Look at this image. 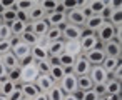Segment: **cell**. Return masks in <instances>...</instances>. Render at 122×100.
I'll return each mask as SVG.
<instances>
[{"instance_id": "cell-36", "label": "cell", "mask_w": 122, "mask_h": 100, "mask_svg": "<svg viewBox=\"0 0 122 100\" xmlns=\"http://www.w3.org/2000/svg\"><path fill=\"white\" fill-rule=\"evenodd\" d=\"M7 80L14 82V83H20V68H14L7 72Z\"/></svg>"}, {"instance_id": "cell-39", "label": "cell", "mask_w": 122, "mask_h": 100, "mask_svg": "<svg viewBox=\"0 0 122 100\" xmlns=\"http://www.w3.org/2000/svg\"><path fill=\"white\" fill-rule=\"evenodd\" d=\"M0 5H2V9H4V10L14 9V5H15V0H0Z\"/></svg>"}, {"instance_id": "cell-35", "label": "cell", "mask_w": 122, "mask_h": 100, "mask_svg": "<svg viewBox=\"0 0 122 100\" xmlns=\"http://www.w3.org/2000/svg\"><path fill=\"white\" fill-rule=\"evenodd\" d=\"M35 67H37V70H39V75H49V72H50V63H49V60L35 62Z\"/></svg>"}, {"instance_id": "cell-40", "label": "cell", "mask_w": 122, "mask_h": 100, "mask_svg": "<svg viewBox=\"0 0 122 100\" xmlns=\"http://www.w3.org/2000/svg\"><path fill=\"white\" fill-rule=\"evenodd\" d=\"M7 98H9V100H24V95H22V92H20V90H14Z\"/></svg>"}, {"instance_id": "cell-46", "label": "cell", "mask_w": 122, "mask_h": 100, "mask_svg": "<svg viewBox=\"0 0 122 100\" xmlns=\"http://www.w3.org/2000/svg\"><path fill=\"white\" fill-rule=\"evenodd\" d=\"M47 60H49L50 67H57V65H60V62H59V57H49Z\"/></svg>"}, {"instance_id": "cell-42", "label": "cell", "mask_w": 122, "mask_h": 100, "mask_svg": "<svg viewBox=\"0 0 122 100\" xmlns=\"http://www.w3.org/2000/svg\"><path fill=\"white\" fill-rule=\"evenodd\" d=\"M110 77H112L114 80H119V82H120V80H122V65H119V67L114 70V73H112Z\"/></svg>"}, {"instance_id": "cell-2", "label": "cell", "mask_w": 122, "mask_h": 100, "mask_svg": "<svg viewBox=\"0 0 122 100\" xmlns=\"http://www.w3.org/2000/svg\"><path fill=\"white\" fill-rule=\"evenodd\" d=\"M114 33H115V29H114L109 22H104V24L97 29L95 37H97L99 43H100V45H104V43H107V42H110V40H112Z\"/></svg>"}, {"instance_id": "cell-12", "label": "cell", "mask_w": 122, "mask_h": 100, "mask_svg": "<svg viewBox=\"0 0 122 100\" xmlns=\"http://www.w3.org/2000/svg\"><path fill=\"white\" fill-rule=\"evenodd\" d=\"M34 83L37 85V88H39V92H40V93H47L54 85H57V83H55L49 75H39V77H37V80H35Z\"/></svg>"}, {"instance_id": "cell-28", "label": "cell", "mask_w": 122, "mask_h": 100, "mask_svg": "<svg viewBox=\"0 0 122 100\" xmlns=\"http://www.w3.org/2000/svg\"><path fill=\"white\" fill-rule=\"evenodd\" d=\"M44 38H45L47 42H57V40H62V29H59V27H50Z\"/></svg>"}, {"instance_id": "cell-32", "label": "cell", "mask_w": 122, "mask_h": 100, "mask_svg": "<svg viewBox=\"0 0 122 100\" xmlns=\"http://www.w3.org/2000/svg\"><path fill=\"white\" fill-rule=\"evenodd\" d=\"M0 20H2V24H7V25H10L14 20H17V10H15V9L4 10V14L0 15Z\"/></svg>"}, {"instance_id": "cell-22", "label": "cell", "mask_w": 122, "mask_h": 100, "mask_svg": "<svg viewBox=\"0 0 122 100\" xmlns=\"http://www.w3.org/2000/svg\"><path fill=\"white\" fill-rule=\"evenodd\" d=\"M37 4H39V0H20V2H17V0H15L14 9H15L17 12H27V14H29Z\"/></svg>"}, {"instance_id": "cell-29", "label": "cell", "mask_w": 122, "mask_h": 100, "mask_svg": "<svg viewBox=\"0 0 122 100\" xmlns=\"http://www.w3.org/2000/svg\"><path fill=\"white\" fill-rule=\"evenodd\" d=\"M19 38H20V40H22L24 43H27L29 47H34V45H39V42H40V38H39L37 35H34L32 32H29V30H27L25 33H22V35H20Z\"/></svg>"}, {"instance_id": "cell-18", "label": "cell", "mask_w": 122, "mask_h": 100, "mask_svg": "<svg viewBox=\"0 0 122 100\" xmlns=\"http://www.w3.org/2000/svg\"><path fill=\"white\" fill-rule=\"evenodd\" d=\"M0 62L4 63V67H5L7 70L20 68V67H19V60H17V57H15L12 52H9V53H4V55H2V58H0Z\"/></svg>"}, {"instance_id": "cell-1", "label": "cell", "mask_w": 122, "mask_h": 100, "mask_svg": "<svg viewBox=\"0 0 122 100\" xmlns=\"http://www.w3.org/2000/svg\"><path fill=\"white\" fill-rule=\"evenodd\" d=\"M79 43H80V50H82V53H87V52H90V50L100 47V43H99L95 33H90V32H85V30H84V33H82Z\"/></svg>"}, {"instance_id": "cell-50", "label": "cell", "mask_w": 122, "mask_h": 100, "mask_svg": "<svg viewBox=\"0 0 122 100\" xmlns=\"http://www.w3.org/2000/svg\"><path fill=\"white\" fill-rule=\"evenodd\" d=\"M64 100H77V98H75L72 93H69V95H65V97H64Z\"/></svg>"}, {"instance_id": "cell-8", "label": "cell", "mask_w": 122, "mask_h": 100, "mask_svg": "<svg viewBox=\"0 0 122 100\" xmlns=\"http://www.w3.org/2000/svg\"><path fill=\"white\" fill-rule=\"evenodd\" d=\"M45 22L49 24V27H59V29H64V27H65V24H67V20H65V14L57 12V10H55V12L47 14Z\"/></svg>"}, {"instance_id": "cell-31", "label": "cell", "mask_w": 122, "mask_h": 100, "mask_svg": "<svg viewBox=\"0 0 122 100\" xmlns=\"http://www.w3.org/2000/svg\"><path fill=\"white\" fill-rule=\"evenodd\" d=\"M14 90H15V83H14V82H10V80H7V78H4V80H2V83H0V95L9 97Z\"/></svg>"}, {"instance_id": "cell-13", "label": "cell", "mask_w": 122, "mask_h": 100, "mask_svg": "<svg viewBox=\"0 0 122 100\" xmlns=\"http://www.w3.org/2000/svg\"><path fill=\"white\" fill-rule=\"evenodd\" d=\"M100 47H102V50H104L105 57H117V58H120V53H122V45L114 43V42L110 40V42H107V43H104V45H100Z\"/></svg>"}, {"instance_id": "cell-38", "label": "cell", "mask_w": 122, "mask_h": 100, "mask_svg": "<svg viewBox=\"0 0 122 100\" xmlns=\"http://www.w3.org/2000/svg\"><path fill=\"white\" fill-rule=\"evenodd\" d=\"M92 92H94L99 98H100V97H104V95H107V93H105V85H104V83L94 85V87H92Z\"/></svg>"}, {"instance_id": "cell-23", "label": "cell", "mask_w": 122, "mask_h": 100, "mask_svg": "<svg viewBox=\"0 0 122 100\" xmlns=\"http://www.w3.org/2000/svg\"><path fill=\"white\" fill-rule=\"evenodd\" d=\"M9 27H10V30H12V35H14V37H20L22 33H25V32L29 30V24L20 22V20H14Z\"/></svg>"}, {"instance_id": "cell-47", "label": "cell", "mask_w": 122, "mask_h": 100, "mask_svg": "<svg viewBox=\"0 0 122 100\" xmlns=\"http://www.w3.org/2000/svg\"><path fill=\"white\" fill-rule=\"evenodd\" d=\"M72 95H74V97H75L77 100H82V97H84V92H82V90H75V92H74Z\"/></svg>"}, {"instance_id": "cell-55", "label": "cell", "mask_w": 122, "mask_h": 100, "mask_svg": "<svg viewBox=\"0 0 122 100\" xmlns=\"http://www.w3.org/2000/svg\"><path fill=\"white\" fill-rule=\"evenodd\" d=\"M0 22H2V20H0Z\"/></svg>"}, {"instance_id": "cell-5", "label": "cell", "mask_w": 122, "mask_h": 100, "mask_svg": "<svg viewBox=\"0 0 122 100\" xmlns=\"http://www.w3.org/2000/svg\"><path fill=\"white\" fill-rule=\"evenodd\" d=\"M57 85L62 88V92H64L65 95L74 93V92L77 90V77H75L74 73H65L64 78H62Z\"/></svg>"}, {"instance_id": "cell-19", "label": "cell", "mask_w": 122, "mask_h": 100, "mask_svg": "<svg viewBox=\"0 0 122 100\" xmlns=\"http://www.w3.org/2000/svg\"><path fill=\"white\" fill-rule=\"evenodd\" d=\"M64 53H69V55H72V57H75V58H77L79 55H82L79 40H75V42H64Z\"/></svg>"}, {"instance_id": "cell-49", "label": "cell", "mask_w": 122, "mask_h": 100, "mask_svg": "<svg viewBox=\"0 0 122 100\" xmlns=\"http://www.w3.org/2000/svg\"><path fill=\"white\" fill-rule=\"evenodd\" d=\"M34 100H47V95H45V93H39Z\"/></svg>"}, {"instance_id": "cell-15", "label": "cell", "mask_w": 122, "mask_h": 100, "mask_svg": "<svg viewBox=\"0 0 122 100\" xmlns=\"http://www.w3.org/2000/svg\"><path fill=\"white\" fill-rule=\"evenodd\" d=\"M20 92H22V95H24V98H25V100H34V98L40 93L35 83H22Z\"/></svg>"}, {"instance_id": "cell-26", "label": "cell", "mask_w": 122, "mask_h": 100, "mask_svg": "<svg viewBox=\"0 0 122 100\" xmlns=\"http://www.w3.org/2000/svg\"><path fill=\"white\" fill-rule=\"evenodd\" d=\"M92 87H94V82L90 80V77H89V75L77 77V90L87 92V90H92Z\"/></svg>"}, {"instance_id": "cell-21", "label": "cell", "mask_w": 122, "mask_h": 100, "mask_svg": "<svg viewBox=\"0 0 122 100\" xmlns=\"http://www.w3.org/2000/svg\"><path fill=\"white\" fill-rule=\"evenodd\" d=\"M47 53H49V57H60L64 53V40L50 42L47 47Z\"/></svg>"}, {"instance_id": "cell-10", "label": "cell", "mask_w": 122, "mask_h": 100, "mask_svg": "<svg viewBox=\"0 0 122 100\" xmlns=\"http://www.w3.org/2000/svg\"><path fill=\"white\" fill-rule=\"evenodd\" d=\"M89 77H90V80L94 82V85H99V83H105V82H107L109 73H107L100 65H95V67H92V68H90Z\"/></svg>"}, {"instance_id": "cell-7", "label": "cell", "mask_w": 122, "mask_h": 100, "mask_svg": "<svg viewBox=\"0 0 122 100\" xmlns=\"http://www.w3.org/2000/svg\"><path fill=\"white\" fill-rule=\"evenodd\" d=\"M37 77H39V70H37L35 63L20 68V83H34L37 80Z\"/></svg>"}, {"instance_id": "cell-6", "label": "cell", "mask_w": 122, "mask_h": 100, "mask_svg": "<svg viewBox=\"0 0 122 100\" xmlns=\"http://www.w3.org/2000/svg\"><path fill=\"white\" fill-rule=\"evenodd\" d=\"M65 20H67V24H70V25H75V27H84V24H85V20H87V17L84 15V12L77 7V9H74V10H70V12H67L65 14Z\"/></svg>"}, {"instance_id": "cell-48", "label": "cell", "mask_w": 122, "mask_h": 100, "mask_svg": "<svg viewBox=\"0 0 122 100\" xmlns=\"http://www.w3.org/2000/svg\"><path fill=\"white\" fill-rule=\"evenodd\" d=\"M109 100H122V97H120V93H117V95H109Z\"/></svg>"}, {"instance_id": "cell-56", "label": "cell", "mask_w": 122, "mask_h": 100, "mask_svg": "<svg viewBox=\"0 0 122 100\" xmlns=\"http://www.w3.org/2000/svg\"><path fill=\"white\" fill-rule=\"evenodd\" d=\"M24 100H25V98H24Z\"/></svg>"}, {"instance_id": "cell-43", "label": "cell", "mask_w": 122, "mask_h": 100, "mask_svg": "<svg viewBox=\"0 0 122 100\" xmlns=\"http://www.w3.org/2000/svg\"><path fill=\"white\" fill-rule=\"evenodd\" d=\"M82 100H99V97H97V95H95L92 90H87V92H84Z\"/></svg>"}, {"instance_id": "cell-37", "label": "cell", "mask_w": 122, "mask_h": 100, "mask_svg": "<svg viewBox=\"0 0 122 100\" xmlns=\"http://www.w3.org/2000/svg\"><path fill=\"white\" fill-rule=\"evenodd\" d=\"M12 52V42L10 40H0V55Z\"/></svg>"}, {"instance_id": "cell-4", "label": "cell", "mask_w": 122, "mask_h": 100, "mask_svg": "<svg viewBox=\"0 0 122 100\" xmlns=\"http://www.w3.org/2000/svg\"><path fill=\"white\" fill-rule=\"evenodd\" d=\"M90 68H92V65H90V63L87 62V58H85L84 55H79V57L75 58V62H74V67H72V73H74L75 77L89 75Z\"/></svg>"}, {"instance_id": "cell-11", "label": "cell", "mask_w": 122, "mask_h": 100, "mask_svg": "<svg viewBox=\"0 0 122 100\" xmlns=\"http://www.w3.org/2000/svg\"><path fill=\"white\" fill-rule=\"evenodd\" d=\"M49 24L45 20H39V22H29V32H32L34 35H37L39 38L45 37V33L49 32Z\"/></svg>"}, {"instance_id": "cell-9", "label": "cell", "mask_w": 122, "mask_h": 100, "mask_svg": "<svg viewBox=\"0 0 122 100\" xmlns=\"http://www.w3.org/2000/svg\"><path fill=\"white\" fill-rule=\"evenodd\" d=\"M82 55L87 58V62H89L92 67L102 65V62H104V58H105V53H104L102 47H97V48H94V50H90V52H87V53H82Z\"/></svg>"}, {"instance_id": "cell-41", "label": "cell", "mask_w": 122, "mask_h": 100, "mask_svg": "<svg viewBox=\"0 0 122 100\" xmlns=\"http://www.w3.org/2000/svg\"><path fill=\"white\" fill-rule=\"evenodd\" d=\"M112 42L122 45V29H120V30H115V33H114V37H112Z\"/></svg>"}, {"instance_id": "cell-30", "label": "cell", "mask_w": 122, "mask_h": 100, "mask_svg": "<svg viewBox=\"0 0 122 100\" xmlns=\"http://www.w3.org/2000/svg\"><path fill=\"white\" fill-rule=\"evenodd\" d=\"M45 95H47V100H64V97H65V93L62 92V88L59 85H54Z\"/></svg>"}, {"instance_id": "cell-27", "label": "cell", "mask_w": 122, "mask_h": 100, "mask_svg": "<svg viewBox=\"0 0 122 100\" xmlns=\"http://www.w3.org/2000/svg\"><path fill=\"white\" fill-rule=\"evenodd\" d=\"M67 72H65V68L64 67H60V65H57V67H50V72H49V77L55 82V83H59L62 78H64V75H65Z\"/></svg>"}, {"instance_id": "cell-54", "label": "cell", "mask_w": 122, "mask_h": 100, "mask_svg": "<svg viewBox=\"0 0 122 100\" xmlns=\"http://www.w3.org/2000/svg\"><path fill=\"white\" fill-rule=\"evenodd\" d=\"M0 83H2V80H0Z\"/></svg>"}, {"instance_id": "cell-25", "label": "cell", "mask_w": 122, "mask_h": 100, "mask_svg": "<svg viewBox=\"0 0 122 100\" xmlns=\"http://www.w3.org/2000/svg\"><path fill=\"white\" fill-rule=\"evenodd\" d=\"M45 17H47V14L44 12V9L37 4L30 12H29V19H30V22H39V20H45Z\"/></svg>"}, {"instance_id": "cell-52", "label": "cell", "mask_w": 122, "mask_h": 100, "mask_svg": "<svg viewBox=\"0 0 122 100\" xmlns=\"http://www.w3.org/2000/svg\"><path fill=\"white\" fill-rule=\"evenodd\" d=\"M0 100H9L7 97H4V95H0Z\"/></svg>"}, {"instance_id": "cell-51", "label": "cell", "mask_w": 122, "mask_h": 100, "mask_svg": "<svg viewBox=\"0 0 122 100\" xmlns=\"http://www.w3.org/2000/svg\"><path fill=\"white\" fill-rule=\"evenodd\" d=\"M99 100H109V95H104V97H100Z\"/></svg>"}, {"instance_id": "cell-44", "label": "cell", "mask_w": 122, "mask_h": 100, "mask_svg": "<svg viewBox=\"0 0 122 100\" xmlns=\"http://www.w3.org/2000/svg\"><path fill=\"white\" fill-rule=\"evenodd\" d=\"M17 20L25 22V24H29V22H30V19H29V14H27V12H17Z\"/></svg>"}, {"instance_id": "cell-53", "label": "cell", "mask_w": 122, "mask_h": 100, "mask_svg": "<svg viewBox=\"0 0 122 100\" xmlns=\"http://www.w3.org/2000/svg\"><path fill=\"white\" fill-rule=\"evenodd\" d=\"M0 58H2V55H0Z\"/></svg>"}, {"instance_id": "cell-16", "label": "cell", "mask_w": 122, "mask_h": 100, "mask_svg": "<svg viewBox=\"0 0 122 100\" xmlns=\"http://www.w3.org/2000/svg\"><path fill=\"white\" fill-rule=\"evenodd\" d=\"M119 65H120V58H117V57H105L100 67H102V68L109 73V77H110V75L114 73V70H115Z\"/></svg>"}, {"instance_id": "cell-20", "label": "cell", "mask_w": 122, "mask_h": 100, "mask_svg": "<svg viewBox=\"0 0 122 100\" xmlns=\"http://www.w3.org/2000/svg\"><path fill=\"white\" fill-rule=\"evenodd\" d=\"M30 57L34 58V62H42V60L49 58V53H47V50L42 45H34L30 48Z\"/></svg>"}, {"instance_id": "cell-45", "label": "cell", "mask_w": 122, "mask_h": 100, "mask_svg": "<svg viewBox=\"0 0 122 100\" xmlns=\"http://www.w3.org/2000/svg\"><path fill=\"white\" fill-rule=\"evenodd\" d=\"M7 72H9V70H7V68L4 67V63H2V62H0V80L7 78Z\"/></svg>"}, {"instance_id": "cell-33", "label": "cell", "mask_w": 122, "mask_h": 100, "mask_svg": "<svg viewBox=\"0 0 122 100\" xmlns=\"http://www.w3.org/2000/svg\"><path fill=\"white\" fill-rule=\"evenodd\" d=\"M57 0H39V5L44 9L45 14H50V12H55L57 10Z\"/></svg>"}, {"instance_id": "cell-17", "label": "cell", "mask_w": 122, "mask_h": 100, "mask_svg": "<svg viewBox=\"0 0 122 100\" xmlns=\"http://www.w3.org/2000/svg\"><path fill=\"white\" fill-rule=\"evenodd\" d=\"M104 85H105V93L107 95H117V93L122 92V83L119 80H114L112 77H109Z\"/></svg>"}, {"instance_id": "cell-24", "label": "cell", "mask_w": 122, "mask_h": 100, "mask_svg": "<svg viewBox=\"0 0 122 100\" xmlns=\"http://www.w3.org/2000/svg\"><path fill=\"white\" fill-rule=\"evenodd\" d=\"M89 10L92 15H100L105 10V0H89Z\"/></svg>"}, {"instance_id": "cell-14", "label": "cell", "mask_w": 122, "mask_h": 100, "mask_svg": "<svg viewBox=\"0 0 122 100\" xmlns=\"http://www.w3.org/2000/svg\"><path fill=\"white\" fill-rule=\"evenodd\" d=\"M30 48H32V47H29L27 43H24V42L20 40L19 43L12 45V53L17 57V60H22V58H25L27 55H30Z\"/></svg>"}, {"instance_id": "cell-3", "label": "cell", "mask_w": 122, "mask_h": 100, "mask_svg": "<svg viewBox=\"0 0 122 100\" xmlns=\"http://www.w3.org/2000/svg\"><path fill=\"white\" fill-rule=\"evenodd\" d=\"M82 33H84V29L65 24V27L62 29V40L64 42H75V40H80Z\"/></svg>"}, {"instance_id": "cell-34", "label": "cell", "mask_w": 122, "mask_h": 100, "mask_svg": "<svg viewBox=\"0 0 122 100\" xmlns=\"http://www.w3.org/2000/svg\"><path fill=\"white\" fill-rule=\"evenodd\" d=\"M14 35H12V30L7 24H2L0 22V40H10Z\"/></svg>"}]
</instances>
